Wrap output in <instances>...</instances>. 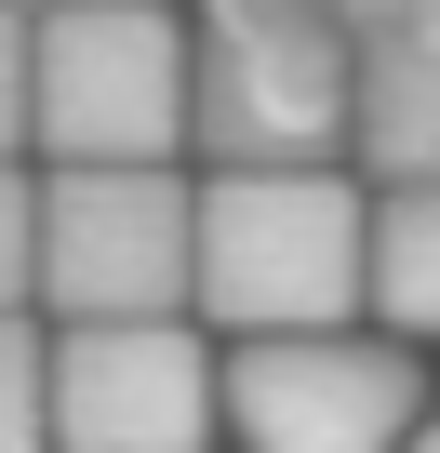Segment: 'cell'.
I'll list each match as a JSON object with an SVG mask.
<instances>
[{
    "label": "cell",
    "instance_id": "1",
    "mask_svg": "<svg viewBox=\"0 0 440 453\" xmlns=\"http://www.w3.org/2000/svg\"><path fill=\"white\" fill-rule=\"evenodd\" d=\"M200 147L440 187V0H200Z\"/></svg>",
    "mask_w": 440,
    "mask_h": 453
},
{
    "label": "cell",
    "instance_id": "2",
    "mask_svg": "<svg viewBox=\"0 0 440 453\" xmlns=\"http://www.w3.org/2000/svg\"><path fill=\"white\" fill-rule=\"evenodd\" d=\"M374 254V200L347 160H228L200 173V320L254 334H347Z\"/></svg>",
    "mask_w": 440,
    "mask_h": 453
},
{
    "label": "cell",
    "instance_id": "3",
    "mask_svg": "<svg viewBox=\"0 0 440 453\" xmlns=\"http://www.w3.org/2000/svg\"><path fill=\"white\" fill-rule=\"evenodd\" d=\"M27 134L54 173H160L200 134V27H174L160 0H41Z\"/></svg>",
    "mask_w": 440,
    "mask_h": 453
},
{
    "label": "cell",
    "instance_id": "4",
    "mask_svg": "<svg viewBox=\"0 0 440 453\" xmlns=\"http://www.w3.org/2000/svg\"><path fill=\"white\" fill-rule=\"evenodd\" d=\"M41 307L81 320H187L200 307V187L160 173H41Z\"/></svg>",
    "mask_w": 440,
    "mask_h": 453
},
{
    "label": "cell",
    "instance_id": "5",
    "mask_svg": "<svg viewBox=\"0 0 440 453\" xmlns=\"http://www.w3.org/2000/svg\"><path fill=\"white\" fill-rule=\"evenodd\" d=\"M228 413L254 453H400L427 426V373L387 334H254L228 360Z\"/></svg>",
    "mask_w": 440,
    "mask_h": 453
},
{
    "label": "cell",
    "instance_id": "6",
    "mask_svg": "<svg viewBox=\"0 0 440 453\" xmlns=\"http://www.w3.org/2000/svg\"><path fill=\"white\" fill-rule=\"evenodd\" d=\"M228 373L187 320H81L54 347V440L67 453H213Z\"/></svg>",
    "mask_w": 440,
    "mask_h": 453
},
{
    "label": "cell",
    "instance_id": "7",
    "mask_svg": "<svg viewBox=\"0 0 440 453\" xmlns=\"http://www.w3.org/2000/svg\"><path fill=\"white\" fill-rule=\"evenodd\" d=\"M360 307H387L400 347H440V187H387V200H374Z\"/></svg>",
    "mask_w": 440,
    "mask_h": 453
},
{
    "label": "cell",
    "instance_id": "8",
    "mask_svg": "<svg viewBox=\"0 0 440 453\" xmlns=\"http://www.w3.org/2000/svg\"><path fill=\"white\" fill-rule=\"evenodd\" d=\"M54 440V347L27 307H0V453H41Z\"/></svg>",
    "mask_w": 440,
    "mask_h": 453
},
{
    "label": "cell",
    "instance_id": "9",
    "mask_svg": "<svg viewBox=\"0 0 440 453\" xmlns=\"http://www.w3.org/2000/svg\"><path fill=\"white\" fill-rule=\"evenodd\" d=\"M41 294V187L27 160H0V307H27Z\"/></svg>",
    "mask_w": 440,
    "mask_h": 453
},
{
    "label": "cell",
    "instance_id": "10",
    "mask_svg": "<svg viewBox=\"0 0 440 453\" xmlns=\"http://www.w3.org/2000/svg\"><path fill=\"white\" fill-rule=\"evenodd\" d=\"M27 147V14L0 0V160Z\"/></svg>",
    "mask_w": 440,
    "mask_h": 453
},
{
    "label": "cell",
    "instance_id": "11",
    "mask_svg": "<svg viewBox=\"0 0 440 453\" xmlns=\"http://www.w3.org/2000/svg\"><path fill=\"white\" fill-rule=\"evenodd\" d=\"M400 453H440V400H427V426H413V440H400Z\"/></svg>",
    "mask_w": 440,
    "mask_h": 453
}]
</instances>
